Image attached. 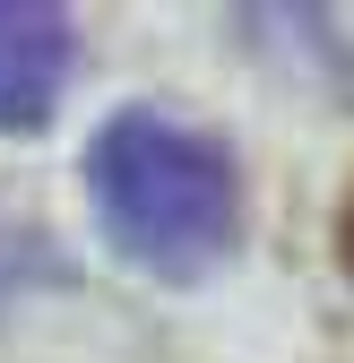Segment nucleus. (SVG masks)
Masks as SVG:
<instances>
[{
	"instance_id": "f257e3e1",
	"label": "nucleus",
	"mask_w": 354,
	"mask_h": 363,
	"mask_svg": "<svg viewBox=\"0 0 354 363\" xmlns=\"http://www.w3.org/2000/svg\"><path fill=\"white\" fill-rule=\"evenodd\" d=\"M86 191H96L104 234L121 259L156 268V277H199L207 259H225L242 225V173L207 130L130 104L96 130L86 147Z\"/></svg>"
},
{
	"instance_id": "f03ea898",
	"label": "nucleus",
	"mask_w": 354,
	"mask_h": 363,
	"mask_svg": "<svg viewBox=\"0 0 354 363\" xmlns=\"http://www.w3.org/2000/svg\"><path fill=\"white\" fill-rule=\"evenodd\" d=\"M78 69V26L52 0H0V130H43Z\"/></svg>"
},
{
	"instance_id": "7ed1b4c3",
	"label": "nucleus",
	"mask_w": 354,
	"mask_h": 363,
	"mask_svg": "<svg viewBox=\"0 0 354 363\" xmlns=\"http://www.w3.org/2000/svg\"><path fill=\"white\" fill-rule=\"evenodd\" d=\"M26 277H52V251H43V234H35L26 216L0 208V303L26 294Z\"/></svg>"
},
{
	"instance_id": "20e7f679",
	"label": "nucleus",
	"mask_w": 354,
	"mask_h": 363,
	"mask_svg": "<svg viewBox=\"0 0 354 363\" xmlns=\"http://www.w3.org/2000/svg\"><path fill=\"white\" fill-rule=\"evenodd\" d=\"M337 259H346V277H354V191H346V216H337Z\"/></svg>"
}]
</instances>
